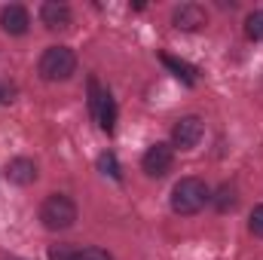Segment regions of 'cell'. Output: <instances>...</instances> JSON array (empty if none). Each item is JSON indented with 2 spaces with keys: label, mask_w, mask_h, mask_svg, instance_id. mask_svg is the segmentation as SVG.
Here are the masks:
<instances>
[{
  "label": "cell",
  "mask_w": 263,
  "mask_h": 260,
  "mask_svg": "<svg viewBox=\"0 0 263 260\" xmlns=\"http://www.w3.org/2000/svg\"><path fill=\"white\" fill-rule=\"evenodd\" d=\"M89 110L98 120L101 132L114 135V129H117V101L107 89L98 86V80H89Z\"/></svg>",
  "instance_id": "4"
},
{
  "label": "cell",
  "mask_w": 263,
  "mask_h": 260,
  "mask_svg": "<svg viewBox=\"0 0 263 260\" xmlns=\"http://www.w3.org/2000/svg\"><path fill=\"white\" fill-rule=\"evenodd\" d=\"M3 175H6L9 184H15V187H28V184L37 181V162L28 159V156H15V159L6 162Z\"/></svg>",
  "instance_id": "10"
},
{
  "label": "cell",
  "mask_w": 263,
  "mask_h": 260,
  "mask_svg": "<svg viewBox=\"0 0 263 260\" xmlns=\"http://www.w3.org/2000/svg\"><path fill=\"white\" fill-rule=\"evenodd\" d=\"M172 165H175V147L165 144V141L150 144L147 153H144V159H141V169H144L147 178H162V175L172 172Z\"/></svg>",
  "instance_id": "5"
},
{
  "label": "cell",
  "mask_w": 263,
  "mask_h": 260,
  "mask_svg": "<svg viewBox=\"0 0 263 260\" xmlns=\"http://www.w3.org/2000/svg\"><path fill=\"white\" fill-rule=\"evenodd\" d=\"M162 65L172 67V70H175V77H178V80H184L187 86H193V83H196V67H193V65L178 62V59H172V55H162Z\"/></svg>",
  "instance_id": "12"
},
{
  "label": "cell",
  "mask_w": 263,
  "mask_h": 260,
  "mask_svg": "<svg viewBox=\"0 0 263 260\" xmlns=\"http://www.w3.org/2000/svg\"><path fill=\"white\" fill-rule=\"evenodd\" d=\"M211 202H214V208H217L220 214H227V211H233V208L239 205V193H236L233 184H223L217 193L211 196Z\"/></svg>",
  "instance_id": "11"
},
{
  "label": "cell",
  "mask_w": 263,
  "mask_h": 260,
  "mask_svg": "<svg viewBox=\"0 0 263 260\" xmlns=\"http://www.w3.org/2000/svg\"><path fill=\"white\" fill-rule=\"evenodd\" d=\"M172 25L181 31H199L202 25H208V12L199 3H181L172 12Z\"/></svg>",
  "instance_id": "9"
},
{
  "label": "cell",
  "mask_w": 263,
  "mask_h": 260,
  "mask_svg": "<svg viewBox=\"0 0 263 260\" xmlns=\"http://www.w3.org/2000/svg\"><path fill=\"white\" fill-rule=\"evenodd\" d=\"M40 22L49 28V31H67L73 25V12L67 3H59V0H46L40 6Z\"/></svg>",
  "instance_id": "8"
},
{
  "label": "cell",
  "mask_w": 263,
  "mask_h": 260,
  "mask_svg": "<svg viewBox=\"0 0 263 260\" xmlns=\"http://www.w3.org/2000/svg\"><path fill=\"white\" fill-rule=\"evenodd\" d=\"M40 220L46 230L59 233V230H70L77 224V202L65 193H49L40 205Z\"/></svg>",
  "instance_id": "2"
},
{
  "label": "cell",
  "mask_w": 263,
  "mask_h": 260,
  "mask_svg": "<svg viewBox=\"0 0 263 260\" xmlns=\"http://www.w3.org/2000/svg\"><path fill=\"white\" fill-rule=\"evenodd\" d=\"M208 199H211V190L202 178H181L172 190V211L190 217V214H199L205 208Z\"/></svg>",
  "instance_id": "1"
},
{
  "label": "cell",
  "mask_w": 263,
  "mask_h": 260,
  "mask_svg": "<svg viewBox=\"0 0 263 260\" xmlns=\"http://www.w3.org/2000/svg\"><path fill=\"white\" fill-rule=\"evenodd\" d=\"M9 95H12V92H9V89H6V86H0V101H12V98H9Z\"/></svg>",
  "instance_id": "18"
},
{
  "label": "cell",
  "mask_w": 263,
  "mask_h": 260,
  "mask_svg": "<svg viewBox=\"0 0 263 260\" xmlns=\"http://www.w3.org/2000/svg\"><path fill=\"white\" fill-rule=\"evenodd\" d=\"M205 135V126L199 117H181L172 129V147H181V150H193Z\"/></svg>",
  "instance_id": "6"
},
{
  "label": "cell",
  "mask_w": 263,
  "mask_h": 260,
  "mask_svg": "<svg viewBox=\"0 0 263 260\" xmlns=\"http://www.w3.org/2000/svg\"><path fill=\"white\" fill-rule=\"evenodd\" d=\"M248 230H251V236L263 239V205H254V211L248 217Z\"/></svg>",
  "instance_id": "15"
},
{
  "label": "cell",
  "mask_w": 263,
  "mask_h": 260,
  "mask_svg": "<svg viewBox=\"0 0 263 260\" xmlns=\"http://www.w3.org/2000/svg\"><path fill=\"white\" fill-rule=\"evenodd\" d=\"M98 169H101L104 175H110L114 181H120V178H123V169H120V162H117V156H114L110 150L98 156Z\"/></svg>",
  "instance_id": "14"
},
{
  "label": "cell",
  "mask_w": 263,
  "mask_h": 260,
  "mask_svg": "<svg viewBox=\"0 0 263 260\" xmlns=\"http://www.w3.org/2000/svg\"><path fill=\"white\" fill-rule=\"evenodd\" d=\"M40 77L49 80V83H59V80H67L73 70H77V55L70 46H49L43 55H40Z\"/></svg>",
  "instance_id": "3"
},
{
  "label": "cell",
  "mask_w": 263,
  "mask_h": 260,
  "mask_svg": "<svg viewBox=\"0 0 263 260\" xmlns=\"http://www.w3.org/2000/svg\"><path fill=\"white\" fill-rule=\"evenodd\" d=\"M0 28H3V34H9V37H22V34L31 28V15H28V9H25L22 3H9V6H3V9H0Z\"/></svg>",
  "instance_id": "7"
},
{
  "label": "cell",
  "mask_w": 263,
  "mask_h": 260,
  "mask_svg": "<svg viewBox=\"0 0 263 260\" xmlns=\"http://www.w3.org/2000/svg\"><path fill=\"white\" fill-rule=\"evenodd\" d=\"M73 260H114L104 248H83V251H77V257Z\"/></svg>",
  "instance_id": "17"
},
{
  "label": "cell",
  "mask_w": 263,
  "mask_h": 260,
  "mask_svg": "<svg viewBox=\"0 0 263 260\" xmlns=\"http://www.w3.org/2000/svg\"><path fill=\"white\" fill-rule=\"evenodd\" d=\"M73 257H77V248H73V245L59 242V245L49 248V260H73Z\"/></svg>",
  "instance_id": "16"
},
{
  "label": "cell",
  "mask_w": 263,
  "mask_h": 260,
  "mask_svg": "<svg viewBox=\"0 0 263 260\" xmlns=\"http://www.w3.org/2000/svg\"><path fill=\"white\" fill-rule=\"evenodd\" d=\"M245 37L254 40V43L263 40V9H254V12L245 18Z\"/></svg>",
  "instance_id": "13"
}]
</instances>
